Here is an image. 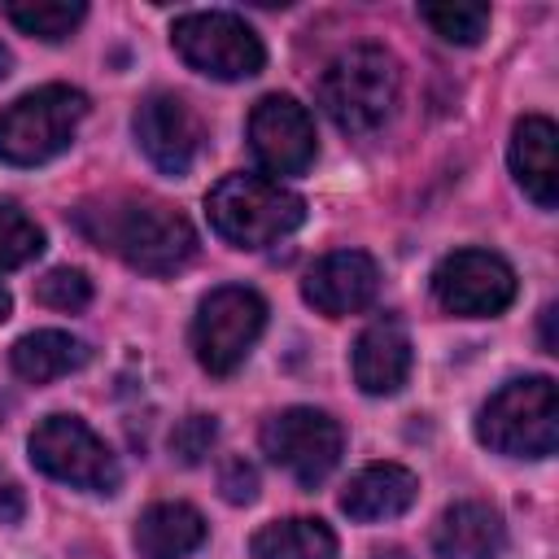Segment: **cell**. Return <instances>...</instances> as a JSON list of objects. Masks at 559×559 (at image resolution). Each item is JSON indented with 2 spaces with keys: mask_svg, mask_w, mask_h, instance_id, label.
Here are the masks:
<instances>
[{
  "mask_svg": "<svg viewBox=\"0 0 559 559\" xmlns=\"http://www.w3.org/2000/svg\"><path fill=\"white\" fill-rule=\"evenodd\" d=\"M83 231L144 275H175L197 253L192 223L166 201H118L83 214Z\"/></svg>",
  "mask_w": 559,
  "mask_h": 559,
  "instance_id": "1",
  "label": "cell"
},
{
  "mask_svg": "<svg viewBox=\"0 0 559 559\" xmlns=\"http://www.w3.org/2000/svg\"><path fill=\"white\" fill-rule=\"evenodd\" d=\"M402 92V74L393 52H384L380 44H354L341 57L328 61L323 79H319V105L323 114L349 131V135H371L393 118Z\"/></svg>",
  "mask_w": 559,
  "mask_h": 559,
  "instance_id": "2",
  "label": "cell"
},
{
  "mask_svg": "<svg viewBox=\"0 0 559 559\" xmlns=\"http://www.w3.org/2000/svg\"><path fill=\"white\" fill-rule=\"evenodd\" d=\"M210 227L236 249H266L306 223V201L266 175H227L205 197Z\"/></svg>",
  "mask_w": 559,
  "mask_h": 559,
  "instance_id": "3",
  "label": "cell"
},
{
  "mask_svg": "<svg viewBox=\"0 0 559 559\" xmlns=\"http://www.w3.org/2000/svg\"><path fill=\"white\" fill-rule=\"evenodd\" d=\"M476 437L507 459H546L559 445V393L550 376L507 380L476 419Z\"/></svg>",
  "mask_w": 559,
  "mask_h": 559,
  "instance_id": "4",
  "label": "cell"
},
{
  "mask_svg": "<svg viewBox=\"0 0 559 559\" xmlns=\"http://www.w3.org/2000/svg\"><path fill=\"white\" fill-rule=\"evenodd\" d=\"M87 118V96L66 83L35 87L0 109V162L39 166L70 148L79 122Z\"/></svg>",
  "mask_w": 559,
  "mask_h": 559,
  "instance_id": "5",
  "label": "cell"
},
{
  "mask_svg": "<svg viewBox=\"0 0 559 559\" xmlns=\"http://www.w3.org/2000/svg\"><path fill=\"white\" fill-rule=\"evenodd\" d=\"M266 328V301L245 284H223L201 297L192 319V349L210 376H231Z\"/></svg>",
  "mask_w": 559,
  "mask_h": 559,
  "instance_id": "6",
  "label": "cell"
},
{
  "mask_svg": "<svg viewBox=\"0 0 559 559\" xmlns=\"http://www.w3.org/2000/svg\"><path fill=\"white\" fill-rule=\"evenodd\" d=\"M31 463L61 480V485H74V489H92V493H114L122 472H118V459L114 450L79 419V415H48L35 424L31 441Z\"/></svg>",
  "mask_w": 559,
  "mask_h": 559,
  "instance_id": "7",
  "label": "cell"
},
{
  "mask_svg": "<svg viewBox=\"0 0 559 559\" xmlns=\"http://www.w3.org/2000/svg\"><path fill=\"white\" fill-rule=\"evenodd\" d=\"M170 44L197 74H210V79H223V83L253 79L266 61V48H262L258 31L245 17L223 13V9L183 13L170 31Z\"/></svg>",
  "mask_w": 559,
  "mask_h": 559,
  "instance_id": "8",
  "label": "cell"
},
{
  "mask_svg": "<svg viewBox=\"0 0 559 559\" xmlns=\"http://www.w3.org/2000/svg\"><path fill=\"white\" fill-rule=\"evenodd\" d=\"M262 450L275 467H284L297 485H319L345 450V432L328 411L288 406L262 424Z\"/></svg>",
  "mask_w": 559,
  "mask_h": 559,
  "instance_id": "9",
  "label": "cell"
},
{
  "mask_svg": "<svg viewBox=\"0 0 559 559\" xmlns=\"http://www.w3.org/2000/svg\"><path fill=\"white\" fill-rule=\"evenodd\" d=\"M432 297L450 314L489 319V314H502L515 301V271L489 249H459V253L437 262Z\"/></svg>",
  "mask_w": 559,
  "mask_h": 559,
  "instance_id": "10",
  "label": "cell"
},
{
  "mask_svg": "<svg viewBox=\"0 0 559 559\" xmlns=\"http://www.w3.org/2000/svg\"><path fill=\"white\" fill-rule=\"evenodd\" d=\"M249 153L253 162L284 179V175H301L314 162V122L306 114V105H297L293 96H262L249 114Z\"/></svg>",
  "mask_w": 559,
  "mask_h": 559,
  "instance_id": "11",
  "label": "cell"
},
{
  "mask_svg": "<svg viewBox=\"0 0 559 559\" xmlns=\"http://www.w3.org/2000/svg\"><path fill=\"white\" fill-rule=\"evenodd\" d=\"M131 127H135V140H140L144 157L162 175H188V166L201 153V118L175 92L144 96L140 109H135V118H131Z\"/></svg>",
  "mask_w": 559,
  "mask_h": 559,
  "instance_id": "12",
  "label": "cell"
},
{
  "mask_svg": "<svg viewBox=\"0 0 559 559\" xmlns=\"http://www.w3.org/2000/svg\"><path fill=\"white\" fill-rule=\"evenodd\" d=\"M376 288H380V271L362 249H336L319 258L301 280V297L328 319L367 310L376 301Z\"/></svg>",
  "mask_w": 559,
  "mask_h": 559,
  "instance_id": "13",
  "label": "cell"
},
{
  "mask_svg": "<svg viewBox=\"0 0 559 559\" xmlns=\"http://www.w3.org/2000/svg\"><path fill=\"white\" fill-rule=\"evenodd\" d=\"M411 376V336L397 319H376L354 341V380L362 393H397Z\"/></svg>",
  "mask_w": 559,
  "mask_h": 559,
  "instance_id": "14",
  "label": "cell"
},
{
  "mask_svg": "<svg viewBox=\"0 0 559 559\" xmlns=\"http://www.w3.org/2000/svg\"><path fill=\"white\" fill-rule=\"evenodd\" d=\"M555 122L542 114H528L511 131V170L524 197H533L542 210H555L559 201V157H555Z\"/></svg>",
  "mask_w": 559,
  "mask_h": 559,
  "instance_id": "15",
  "label": "cell"
},
{
  "mask_svg": "<svg viewBox=\"0 0 559 559\" xmlns=\"http://www.w3.org/2000/svg\"><path fill=\"white\" fill-rule=\"evenodd\" d=\"M419 493V480L411 467L402 463H371L358 476H349L345 493H341V511L358 524H376V520H397L402 511H411Z\"/></svg>",
  "mask_w": 559,
  "mask_h": 559,
  "instance_id": "16",
  "label": "cell"
},
{
  "mask_svg": "<svg viewBox=\"0 0 559 559\" xmlns=\"http://www.w3.org/2000/svg\"><path fill=\"white\" fill-rule=\"evenodd\" d=\"M502 546H507V528L489 502H454L432 533L437 559H498Z\"/></svg>",
  "mask_w": 559,
  "mask_h": 559,
  "instance_id": "17",
  "label": "cell"
},
{
  "mask_svg": "<svg viewBox=\"0 0 559 559\" xmlns=\"http://www.w3.org/2000/svg\"><path fill=\"white\" fill-rule=\"evenodd\" d=\"M205 542V515L188 502H153L135 520V550L144 559H188Z\"/></svg>",
  "mask_w": 559,
  "mask_h": 559,
  "instance_id": "18",
  "label": "cell"
},
{
  "mask_svg": "<svg viewBox=\"0 0 559 559\" xmlns=\"http://www.w3.org/2000/svg\"><path fill=\"white\" fill-rule=\"evenodd\" d=\"M87 358H92L87 341L61 332V328L26 332V336L9 349L13 371H17L22 380H31V384H48V380H57V376H70V371L87 367Z\"/></svg>",
  "mask_w": 559,
  "mask_h": 559,
  "instance_id": "19",
  "label": "cell"
},
{
  "mask_svg": "<svg viewBox=\"0 0 559 559\" xmlns=\"http://www.w3.org/2000/svg\"><path fill=\"white\" fill-rule=\"evenodd\" d=\"M253 559H336V533L323 520L293 515L262 524L249 542Z\"/></svg>",
  "mask_w": 559,
  "mask_h": 559,
  "instance_id": "20",
  "label": "cell"
},
{
  "mask_svg": "<svg viewBox=\"0 0 559 559\" xmlns=\"http://www.w3.org/2000/svg\"><path fill=\"white\" fill-rule=\"evenodd\" d=\"M4 13H9V22L22 35H35V39L57 44V39H66L87 17V4L83 0H26V4L13 0V4H4Z\"/></svg>",
  "mask_w": 559,
  "mask_h": 559,
  "instance_id": "21",
  "label": "cell"
},
{
  "mask_svg": "<svg viewBox=\"0 0 559 559\" xmlns=\"http://www.w3.org/2000/svg\"><path fill=\"white\" fill-rule=\"evenodd\" d=\"M419 17L445 44H480V35L489 31V4H424Z\"/></svg>",
  "mask_w": 559,
  "mask_h": 559,
  "instance_id": "22",
  "label": "cell"
},
{
  "mask_svg": "<svg viewBox=\"0 0 559 559\" xmlns=\"http://www.w3.org/2000/svg\"><path fill=\"white\" fill-rule=\"evenodd\" d=\"M44 253V231L17 205H0V271H17Z\"/></svg>",
  "mask_w": 559,
  "mask_h": 559,
  "instance_id": "23",
  "label": "cell"
},
{
  "mask_svg": "<svg viewBox=\"0 0 559 559\" xmlns=\"http://www.w3.org/2000/svg\"><path fill=\"white\" fill-rule=\"evenodd\" d=\"M35 301H44L52 310H83L92 301V280L79 266H52L48 275H39Z\"/></svg>",
  "mask_w": 559,
  "mask_h": 559,
  "instance_id": "24",
  "label": "cell"
},
{
  "mask_svg": "<svg viewBox=\"0 0 559 559\" xmlns=\"http://www.w3.org/2000/svg\"><path fill=\"white\" fill-rule=\"evenodd\" d=\"M214 441H218L214 415H188V419H179L175 432H170V454L192 467V463H201V459L214 450Z\"/></svg>",
  "mask_w": 559,
  "mask_h": 559,
  "instance_id": "25",
  "label": "cell"
},
{
  "mask_svg": "<svg viewBox=\"0 0 559 559\" xmlns=\"http://www.w3.org/2000/svg\"><path fill=\"white\" fill-rule=\"evenodd\" d=\"M218 489H223V498L236 502V507L253 502V498H258V472H253V463H245L240 454L223 459V467H218Z\"/></svg>",
  "mask_w": 559,
  "mask_h": 559,
  "instance_id": "26",
  "label": "cell"
},
{
  "mask_svg": "<svg viewBox=\"0 0 559 559\" xmlns=\"http://www.w3.org/2000/svg\"><path fill=\"white\" fill-rule=\"evenodd\" d=\"M22 511H26V498H22L17 480L0 476V524H17V520H22Z\"/></svg>",
  "mask_w": 559,
  "mask_h": 559,
  "instance_id": "27",
  "label": "cell"
},
{
  "mask_svg": "<svg viewBox=\"0 0 559 559\" xmlns=\"http://www.w3.org/2000/svg\"><path fill=\"white\" fill-rule=\"evenodd\" d=\"M550 323H555V306L542 310V341H546V349L555 354V332H550Z\"/></svg>",
  "mask_w": 559,
  "mask_h": 559,
  "instance_id": "28",
  "label": "cell"
},
{
  "mask_svg": "<svg viewBox=\"0 0 559 559\" xmlns=\"http://www.w3.org/2000/svg\"><path fill=\"white\" fill-rule=\"evenodd\" d=\"M9 306H13V301H9V293H4V284H0V323L9 319Z\"/></svg>",
  "mask_w": 559,
  "mask_h": 559,
  "instance_id": "29",
  "label": "cell"
},
{
  "mask_svg": "<svg viewBox=\"0 0 559 559\" xmlns=\"http://www.w3.org/2000/svg\"><path fill=\"white\" fill-rule=\"evenodd\" d=\"M9 66H13V57H9V48H4V44H0V79H4V74H9Z\"/></svg>",
  "mask_w": 559,
  "mask_h": 559,
  "instance_id": "30",
  "label": "cell"
},
{
  "mask_svg": "<svg viewBox=\"0 0 559 559\" xmlns=\"http://www.w3.org/2000/svg\"><path fill=\"white\" fill-rule=\"evenodd\" d=\"M376 559H411L406 550H376Z\"/></svg>",
  "mask_w": 559,
  "mask_h": 559,
  "instance_id": "31",
  "label": "cell"
}]
</instances>
